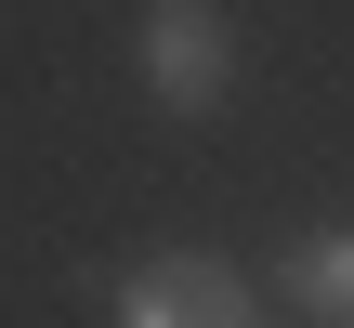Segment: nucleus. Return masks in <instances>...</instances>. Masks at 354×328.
<instances>
[{
	"label": "nucleus",
	"instance_id": "1",
	"mask_svg": "<svg viewBox=\"0 0 354 328\" xmlns=\"http://www.w3.org/2000/svg\"><path fill=\"white\" fill-rule=\"evenodd\" d=\"M131 66H145V92H158L171 118H210V105H223V79H236V26H223L210 0H145Z\"/></svg>",
	"mask_w": 354,
	"mask_h": 328
},
{
	"label": "nucleus",
	"instance_id": "2",
	"mask_svg": "<svg viewBox=\"0 0 354 328\" xmlns=\"http://www.w3.org/2000/svg\"><path fill=\"white\" fill-rule=\"evenodd\" d=\"M118 328H263V302H250L236 263H210V250H158V263L118 276Z\"/></svg>",
	"mask_w": 354,
	"mask_h": 328
},
{
	"label": "nucleus",
	"instance_id": "3",
	"mask_svg": "<svg viewBox=\"0 0 354 328\" xmlns=\"http://www.w3.org/2000/svg\"><path fill=\"white\" fill-rule=\"evenodd\" d=\"M289 302H315V316L354 328V224H328V237H302V250H289Z\"/></svg>",
	"mask_w": 354,
	"mask_h": 328
}]
</instances>
